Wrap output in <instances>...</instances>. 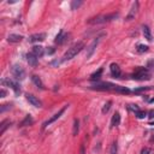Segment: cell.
<instances>
[{
	"mask_svg": "<svg viewBox=\"0 0 154 154\" xmlns=\"http://www.w3.org/2000/svg\"><path fill=\"white\" fill-rule=\"evenodd\" d=\"M84 48V44L82 42V41H78V42H76V44H73L70 48H68V51L64 53V55H63V62H66V60H70V59H72V58H75L77 54H78L82 49Z\"/></svg>",
	"mask_w": 154,
	"mask_h": 154,
	"instance_id": "obj_1",
	"label": "cell"
},
{
	"mask_svg": "<svg viewBox=\"0 0 154 154\" xmlns=\"http://www.w3.org/2000/svg\"><path fill=\"white\" fill-rule=\"evenodd\" d=\"M119 16L118 12H113V13H107V15H100V16H96L94 18H90L88 23L89 24H104V23H108L112 22L113 19H116Z\"/></svg>",
	"mask_w": 154,
	"mask_h": 154,
	"instance_id": "obj_2",
	"label": "cell"
},
{
	"mask_svg": "<svg viewBox=\"0 0 154 154\" xmlns=\"http://www.w3.org/2000/svg\"><path fill=\"white\" fill-rule=\"evenodd\" d=\"M132 78L137 81H148L150 80V72L146 68H137L132 73Z\"/></svg>",
	"mask_w": 154,
	"mask_h": 154,
	"instance_id": "obj_3",
	"label": "cell"
},
{
	"mask_svg": "<svg viewBox=\"0 0 154 154\" xmlns=\"http://www.w3.org/2000/svg\"><path fill=\"white\" fill-rule=\"evenodd\" d=\"M90 89H94V90H114L116 89V84L113 83H110V82H96L94 83Z\"/></svg>",
	"mask_w": 154,
	"mask_h": 154,
	"instance_id": "obj_4",
	"label": "cell"
},
{
	"mask_svg": "<svg viewBox=\"0 0 154 154\" xmlns=\"http://www.w3.org/2000/svg\"><path fill=\"white\" fill-rule=\"evenodd\" d=\"M66 108H68V105H66V106H64L62 110H59V111H58L55 114H53V116H52V117H51L49 119H47V121H46V122L42 124V129H46L48 125H51L52 123H54L55 121H58V119H59V118L62 117V114L65 112V110H66Z\"/></svg>",
	"mask_w": 154,
	"mask_h": 154,
	"instance_id": "obj_5",
	"label": "cell"
},
{
	"mask_svg": "<svg viewBox=\"0 0 154 154\" xmlns=\"http://www.w3.org/2000/svg\"><path fill=\"white\" fill-rule=\"evenodd\" d=\"M11 72H12V75L16 77L17 80H24L25 78V71H24V69L22 68V66H19V65H17V64H15L12 68H11Z\"/></svg>",
	"mask_w": 154,
	"mask_h": 154,
	"instance_id": "obj_6",
	"label": "cell"
},
{
	"mask_svg": "<svg viewBox=\"0 0 154 154\" xmlns=\"http://www.w3.org/2000/svg\"><path fill=\"white\" fill-rule=\"evenodd\" d=\"M3 84H7L9 87H11V89L15 92L16 95L21 94V86H19L18 82H16L13 80H3Z\"/></svg>",
	"mask_w": 154,
	"mask_h": 154,
	"instance_id": "obj_7",
	"label": "cell"
},
{
	"mask_svg": "<svg viewBox=\"0 0 154 154\" xmlns=\"http://www.w3.org/2000/svg\"><path fill=\"white\" fill-rule=\"evenodd\" d=\"M100 38H101V36L95 37L94 40H93V42L89 45V47L87 48V58H90V57L94 54L96 47H98V45H99V42H100Z\"/></svg>",
	"mask_w": 154,
	"mask_h": 154,
	"instance_id": "obj_8",
	"label": "cell"
},
{
	"mask_svg": "<svg viewBox=\"0 0 154 154\" xmlns=\"http://www.w3.org/2000/svg\"><path fill=\"white\" fill-rule=\"evenodd\" d=\"M69 37H70V34H65L64 30H60L59 34H58V35L55 36L54 42L58 44V45H63L64 42H66V41L69 40Z\"/></svg>",
	"mask_w": 154,
	"mask_h": 154,
	"instance_id": "obj_9",
	"label": "cell"
},
{
	"mask_svg": "<svg viewBox=\"0 0 154 154\" xmlns=\"http://www.w3.org/2000/svg\"><path fill=\"white\" fill-rule=\"evenodd\" d=\"M139 5H140L139 1H135L132 4V6H131V9H130V11L128 13V16L125 17V21H131V19L135 18V16H136V13H137V10H139Z\"/></svg>",
	"mask_w": 154,
	"mask_h": 154,
	"instance_id": "obj_10",
	"label": "cell"
},
{
	"mask_svg": "<svg viewBox=\"0 0 154 154\" xmlns=\"http://www.w3.org/2000/svg\"><path fill=\"white\" fill-rule=\"evenodd\" d=\"M25 99H27V101H28L29 104H31V105L35 106V107H41V106H42V102L38 100V98H36V96L33 95V94H27V95H25Z\"/></svg>",
	"mask_w": 154,
	"mask_h": 154,
	"instance_id": "obj_11",
	"label": "cell"
},
{
	"mask_svg": "<svg viewBox=\"0 0 154 154\" xmlns=\"http://www.w3.org/2000/svg\"><path fill=\"white\" fill-rule=\"evenodd\" d=\"M46 38V34L45 33H37V34H33L31 36H29V42H41Z\"/></svg>",
	"mask_w": 154,
	"mask_h": 154,
	"instance_id": "obj_12",
	"label": "cell"
},
{
	"mask_svg": "<svg viewBox=\"0 0 154 154\" xmlns=\"http://www.w3.org/2000/svg\"><path fill=\"white\" fill-rule=\"evenodd\" d=\"M110 70H111V75H112L113 77H116V78H118V77L121 76V73H122L119 65L116 64V63H112V64L110 65Z\"/></svg>",
	"mask_w": 154,
	"mask_h": 154,
	"instance_id": "obj_13",
	"label": "cell"
},
{
	"mask_svg": "<svg viewBox=\"0 0 154 154\" xmlns=\"http://www.w3.org/2000/svg\"><path fill=\"white\" fill-rule=\"evenodd\" d=\"M27 62H28V64L30 65V66H33V68H35V66H37V57L35 55V54H33V53H28L27 55Z\"/></svg>",
	"mask_w": 154,
	"mask_h": 154,
	"instance_id": "obj_14",
	"label": "cell"
},
{
	"mask_svg": "<svg viewBox=\"0 0 154 154\" xmlns=\"http://www.w3.org/2000/svg\"><path fill=\"white\" fill-rule=\"evenodd\" d=\"M23 40V36L22 35H18V34H10L7 36V41L12 42V44H17V42H21Z\"/></svg>",
	"mask_w": 154,
	"mask_h": 154,
	"instance_id": "obj_15",
	"label": "cell"
},
{
	"mask_svg": "<svg viewBox=\"0 0 154 154\" xmlns=\"http://www.w3.org/2000/svg\"><path fill=\"white\" fill-rule=\"evenodd\" d=\"M121 124V114L119 112H116L112 116V119H111V128H116Z\"/></svg>",
	"mask_w": 154,
	"mask_h": 154,
	"instance_id": "obj_16",
	"label": "cell"
},
{
	"mask_svg": "<svg viewBox=\"0 0 154 154\" xmlns=\"http://www.w3.org/2000/svg\"><path fill=\"white\" fill-rule=\"evenodd\" d=\"M31 81H33V83L38 88V89H41V90H44L45 89V86H44V83H42V81H41V78L38 76H36V75H33L31 76Z\"/></svg>",
	"mask_w": 154,
	"mask_h": 154,
	"instance_id": "obj_17",
	"label": "cell"
},
{
	"mask_svg": "<svg viewBox=\"0 0 154 154\" xmlns=\"http://www.w3.org/2000/svg\"><path fill=\"white\" fill-rule=\"evenodd\" d=\"M33 54H35L37 58H40V57H42L44 55V53H45V51H44V47L42 46H34L33 47V52H31Z\"/></svg>",
	"mask_w": 154,
	"mask_h": 154,
	"instance_id": "obj_18",
	"label": "cell"
},
{
	"mask_svg": "<svg viewBox=\"0 0 154 154\" xmlns=\"http://www.w3.org/2000/svg\"><path fill=\"white\" fill-rule=\"evenodd\" d=\"M116 93H119V94H124V95H128L131 93V90L126 87H122V86H116V89H114Z\"/></svg>",
	"mask_w": 154,
	"mask_h": 154,
	"instance_id": "obj_19",
	"label": "cell"
},
{
	"mask_svg": "<svg viewBox=\"0 0 154 154\" xmlns=\"http://www.w3.org/2000/svg\"><path fill=\"white\" fill-rule=\"evenodd\" d=\"M142 31H143V36H145V38H147L148 41H152V40H153V37H152V33H150V29H149L147 25H143Z\"/></svg>",
	"mask_w": 154,
	"mask_h": 154,
	"instance_id": "obj_20",
	"label": "cell"
},
{
	"mask_svg": "<svg viewBox=\"0 0 154 154\" xmlns=\"http://www.w3.org/2000/svg\"><path fill=\"white\" fill-rule=\"evenodd\" d=\"M34 123V119H33V117L31 116H25V118L21 122V126H28V125H31Z\"/></svg>",
	"mask_w": 154,
	"mask_h": 154,
	"instance_id": "obj_21",
	"label": "cell"
},
{
	"mask_svg": "<svg viewBox=\"0 0 154 154\" xmlns=\"http://www.w3.org/2000/svg\"><path fill=\"white\" fill-rule=\"evenodd\" d=\"M102 68H100L98 71H95V72H93L92 75H90V80L92 81H98L99 78H100V77H101V75H102Z\"/></svg>",
	"mask_w": 154,
	"mask_h": 154,
	"instance_id": "obj_22",
	"label": "cell"
},
{
	"mask_svg": "<svg viewBox=\"0 0 154 154\" xmlns=\"http://www.w3.org/2000/svg\"><path fill=\"white\" fill-rule=\"evenodd\" d=\"M80 131V121L78 119H73V128H72V135L76 136Z\"/></svg>",
	"mask_w": 154,
	"mask_h": 154,
	"instance_id": "obj_23",
	"label": "cell"
},
{
	"mask_svg": "<svg viewBox=\"0 0 154 154\" xmlns=\"http://www.w3.org/2000/svg\"><path fill=\"white\" fill-rule=\"evenodd\" d=\"M10 124H11V122H10L9 119H6V121H3V122H1V125H0V134L3 135V134L5 132V130H6V129L10 126Z\"/></svg>",
	"mask_w": 154,
	"mask_h": 154,
	"instance_id": "obj_24",
	"label": "cell"
},
{
	"mask_svg": "<svg viewBox=\"0 0 154 154\" xmlns=\"http://www.w3.org/2000/svg\"><path fill=\"white\" fill-rule=\"evenodd\" d=\"M148 46H146V45H142V44H139L137 46H136V51L139 52V53H145V52H147L148 51Z\"/></svg>",
	"mask_w": 154,
	"mask_h": 154,
	"instance_id": "obj_25",
	"label": "cell"
},
{
	"mask_svg": "<svg viewBox=\"0 0 154 154\" xmlns=\"http://www.w3.org/2000/svg\"><path fill=\"white\" fill-rule=\"evenodd\" d=\"M117 152H118V145H117V142H113V143L111 145L110 154H117Z\"/></svg>",
	"mask_w": 154,
	"mask_h": 154,
	"instance_id": "obj_26",
	"label": "cell"
},
{
	"mask_svg": "<svg viewBox=\"0 0 154 154\" xmlns=\"http://www.w3.org/2000/svg\"><path fill=\"white\" fill-rule=\"evenodd\" d=\"M82 4H83V1H76V0H73L71 3V10H77Z\"/></svg>",
	"mask_w": 154,
	"mask_h": 154,
	"instance_id": "obj_27",
	"label": "cell"
},
{
	"mask_svg": "<svg viewBox=\"0 0 154 154\" xmlns=\"http://www.w3.org/2000/svg\"><path fill=\"white\" fill-rule=\"evenodd\" d=\"M135 116H136L139 119H143L146 116H147V113L145 111H137V112H135Z\"/></svg>",
	"mask_w": 154,
	"mask_h": 154,
	"instance_id": "obj_28",
	"label": "cell"
},
{
	"mask_svg": "<svg viewBox=\"0 0 154 154\" xmlns=\"http://www.w3.org/2000/svg\"><path fill=\"white\" fill-rule=\"evenodd\" d=\"M111 105H112V102H111V101H107V102L104 105V107H102V113H107V112L110 111Z\"/></svg>",
	"mask_w": 154,
	"mask_h": 154,
	"instance_id": "obj_29",
	"label": "cell"
},
{
	"mask_svg": "<svg viewBox=\"0 0 154 154\" xmlns=\"http://www.w3.org/2000/svg\"><path fill=\"white\" fill-rule=\"evenodd\" d=\"M149 89H150V87H141V88L135 89V90H134V93L139 94V93H142V92H147V90H149Z\"/></svg>",
	"mask_w": 154,
	"mask_h": 154,
	"instance_id": "obj_30",
	"label": "cell"
},
{
	"mask_svg": "<svg viewBox=\"0 0 154 154\" xmlns=\"http://www.w3.org/2000/svg\"><path fill=\"white\" fill-rule=\"evenodd\" d=\"M141 154H153V149L149 147H145V148H142Z\"/></svg>",
	"mask_w": 154,
	"mask_h": 154,
	"instance_id": "obj_31",
	"label": "cell"
},
{
	"mask_svg": "<svg viewBox=\"0 0 154 154\" xmlns=\"http://www.w3.org/2000/svg\"><path fill=\"white\" fill-rule=\"evenodd\" d=\"M129 110H131V111H134V112L140 111V108L137 107V105H129Z\"/></svg>",
	"mask_w": 154,
	"mask_h": 154,
	"instance_id": "obj_32",
	"label": "cell"
},
{
	"mask_svg": "<svg viewBox=\"0 0 154 154\" xmlns=\"http://www.w3.org/2000/svg\"><path fill=\"white\" fill-rule=\"evenodd\" d=\"M9 108H11V105H3L1 108H0V112L4 113V112H5L6 110H9Z\"/></svg>",
	"mask_w": 154,
	"mask_h": 154,
	"instance_id": "obj_33",
	"label": "cell"
},
{
	"mask_svg": "<svg viewBox=\"0 0 154 154\" xmlns=\"http://www.w3.org/2000/svg\"><path fill=\"white\" fill-rule=\"evenodd\" d=\"M5 96H6V90L4 88H1L0 89V98H5Z\"/></svg>",
	"mask_w": 154,
	"mask_h": 154,
	"instance_id": "obj_34",
	"label": "cell"
},
{
	"mask_svg": "<svg viewBox=\"0 0 154 154\" xmlns=\"http://www.w3.org/2000/svg\"><path fill=\"white\" fill-rule=\"evenodd\" d=\"M149 141H150V142H154V130L152 131V135H150V137H149Z\"/></svg>",
	"mask_w": 154,
	"mask_h": 154,
	"instance_id": "obj_35",
	"label": "cell"
},
{
	"mask_svg": "<svg viewBox=\"0 0 154 154\" xmlns=\"http://www.w3.org/2000/svg\"><path fill=\"white\" fill-rule=\"evenodd\" d=\"M47 53H48V54H53V53H54V48L49 47V49H47Z\"/></svg>",
	"mask_w": 154,
	"mask_h": 154,
	"instance_id": "obj_36",
	"label": "cell"
},
{
	"mask_svg": "<svg viewBox=\"0 0 154 154\" xmlns=\"http://www.w3.org/2000/svg\"><path fill=\"white\" fill-rule=\"evenodd\" d=\"M149 114H150V116H149V118H152V119H153V118H154V111H150V112H149Z\"/></svg>",
	"mask_w": 154,
	"mask_h": 154,
	"instance_id": "obj_37",
	"label": "cell"
},
{
	"mask_svg": "<svg viewBox=\"0 0 154 154\" xmlns=\"http://www.w3.org/2000/svg\"><path fill=\"white\" fill-rule=\"evenodd\" d=\"M81 154H84V148L82 147V150H81Z\"/></svg>",
	"mask_w": 154,
	"mask_h": 154,
	"instance_id": "obj_38",
	"label": "cell"
},
{
	"mask_svg": "<svg viewBox=\"0 0 154 154\" xmlns=\"http://www.w3.org/2000/svg\"><path fill=\"white\" fill-rule=\"evenodd\" d=\"M149 102H150V104H152V102H154V99H150V100H149Z\"/></svg>",
	"mask_w": 154,
	"mask_h": 154,
	"instance_id": "obj_39",
	"label": "cell"
}]
</instances>
